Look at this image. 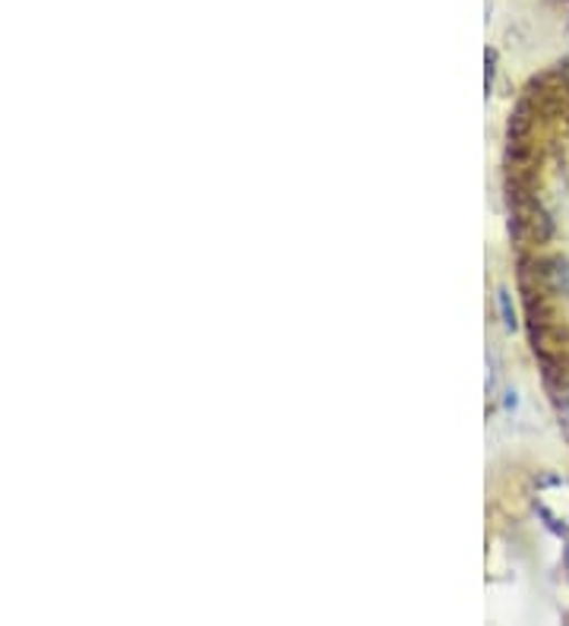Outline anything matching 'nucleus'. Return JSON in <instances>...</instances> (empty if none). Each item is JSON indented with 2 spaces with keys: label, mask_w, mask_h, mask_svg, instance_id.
Masks as SVG:
<instances>
[{
  "label": "nucleus",
  "mask_w": 569,
  "mask_h": 626,
  "mask_svg": "<svg viewBox=\"0 0 569 626\" xmlns=\"http://www.w3.org/2000/svg\"><path fill=\"white\" fill-rule=\"evenodd\" d=\"M534 507L553 531H569V481L548 475L534 488Z\"/></svg>",
  "instance_id": "1"
},
{
  "label": "nucleus",
  "mask_w": 569,
  "mask_h": 626,
  "mask_svg": "<svg viewBox=\"0 0 569 626\" xmlns=\"http://www.w3.org/2000/svg\"><path fill=\"white\" fill-rule=\"evenodd\" d=\"M500 311H503V316H507V326H516V313H512L510 307V292H500Z\"/></svg>",
  "instance_id": "2"
}]
</instances>
